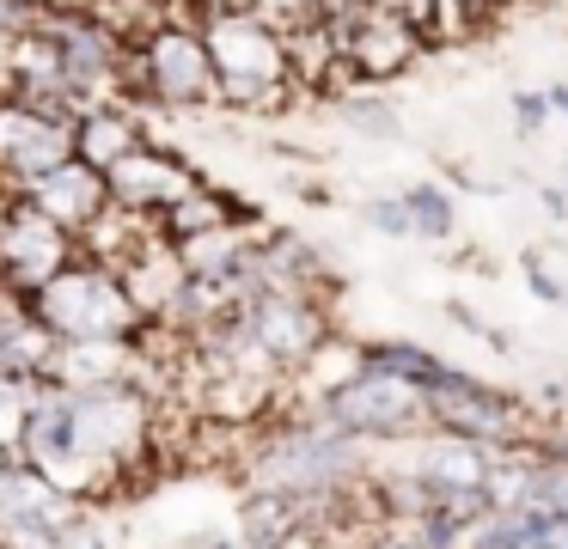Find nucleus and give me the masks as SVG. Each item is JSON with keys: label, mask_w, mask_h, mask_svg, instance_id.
Segmentation results:
<instances>
[{"label": "nucleus", "mask_w": 568, "mask_h": 549, "mask_svg": "<svg viewBox=\"0 0 568 549\" xmlns=\"http://www.w3.org/2000/svg\"><path fill=\"white\" fill-rule=\"evenodd\" d=\"M233 7H245L251 19H263L270 31H282V37L312 31V24L324 19V12H318V0H233Z\"/></svg>", "instance_id": "a211bd4d"}, {"label": "nucleus", "mask_w": 568, "mask_h": 549, "mask_svg": "<svg viewBox=\"0 0 568 549\" xmlns=\"http://www.w3.org/2000/svg\"><path fill=\"white\" fill-rule=\"evenodd\" d=\"M19 202H31L43 220H55V226L68 232V238L80 244V232L92 226V220L111 207V195H104V177L92 165H80V159H62L55 171H43L31 190H19Z\"/></svg>", "instance_id": "ddd939ff"}, {"label": "nucleus", "mask_w": 568, "mask_h": 549, "mask_svg": "<svg viewBox=\"0 0 568 549\" xmlns=\"http://www.w3.org/2000/svg\"><path fill=\"white\" fill-rule=\"evenodd\" d=\"M544 104H550V110H556V116H562V122H568V85H550V92H544Z\"/></svg>", "instance_id": "393cba45"}, {"label": "nucleus", "mask_w": 568, "mask_h": 549, "mask_svg": "<svg viewBox=\"0 0 568 549\" xmlns=\"http://www.w3.org/2000/svg\"><path fill=\"white\" fill-rule=\"evenodd\" d=\"M141 141H148V129H141V116H129L123 104H99V110H87V116L74 122V159H80V165H92L99 177L123 153H135Z\"/></svg>", "instance_id": "dca6fc26"}, {"label": "nucleus", "mask_w": 568, "mask_h": 549, "mask_svg": "<svg viewBox=\"0 0 568 549\" xmlns=\"http://www.w3.org/2000/svg\"><path fill=\"white\" fill-rule=\"evenodd\" d=\"M562 299H568V293H562Z\"/></svg>", "instance_id": "bb28decb"}, {"label": "nucleus", "mask_w": 568, "mask_h": 549, "mask_svg": "<svg viewBox=\"0 0 568 549\" xmlns=\"http://www.w3.org/2000/svg\"><path fill=\"white\" fill-rule=\"evenodd\" d=\"M0 549H116V537L92 507L55 495L19 458H0Z\"/></svg>", "instance_id": "39448f33"}, {"label": "nucleus", "mask_w": 568, "mask_h": 549, "mask_svg": "<svg viewBox=\"0 0 568 549\" xmlns=\"http://www.w3.org/2000/svg\"><path fill=\"white\" fill-rule=\"evenodd\" d=\"M355 7H367V0H318V12H324V24L331 19H348Z\"/></svg>", "instance_id": "5701e85b"}, {"label": "nucleus", "mask_w": 568, "mask_h": 549, "mask_svg": "<svg viewBox=\"0 0 568 549\" xmlns=\"http://www.w3.org/2000/svg\"><path fill=\"white\" fill-rule=\"evenodd\" d=\"M26 312L43 324L50 342H135L148 329L141 312L129 305L123 281L92 256H74L62 275H50L26 299Z\"/></svg>", "instance_id": "20e7f679"}, {"label": "nucleus", "mask_w": 568, "mask_h": 549, "mask_svg": "<svg viewBox=\"0 0 568 549\" xmlns=\"http://www.w3.org/2000/svg\"><path fill=\"white\" fill-rule=\"evenodd\" d=\"M312 421H324L331 434L355 439V446H397V439H422L434 434V409H428V390L409 385L397 373H379V366H361L343 373L331 390L318 397Z\"/></svg>", "instance_id": "7ed1b4c3"}, {"label": "nucleus", "mask_w": 568, "mask_h": 549, "mask_svg": "<svg viewBox=\"0 0 568 549\" xmlns=\"http://www.w3.org/2000/svg\"><path fill=\"white\" fill-rule=\"evenodd\" d=\"M245 549H331V531L318 519H306L300 507L270 495L245 500Z\"/></svg>", "instance_id": "2eb2a0df"}, {"label": "nucleus", "mask_w": 568, "mask_h": 549, "mask_svg": "<svg viewBox=\"0 0 568 549\" xmlns=\"http://www.w3.org/2000/svg\"><path fill=\"white\" fill-rule=\"evenodd\" d=\"M324 31H331L336 73H355V80H392V73H404L409 61L422 55V43H428L416 24L392 19V12H379V7H355L348 19H331Z\"/></svg>", "instance_id": "9d476101"}, {"label": "nucleus", "mask_w": 568, "mask_h": 549, "mask_svg": "<svg viewBox=\"0 0 568 549\" xmlns=\"http://www.w3.org/2000/svg\"><path fill=\"white\" fill-rule=\"evenodd\" d=\"M123 85L165 110H190V104H209L214 98V68H209V49H202L196 24H160L153 19L141 37H129V68Z\"/></svg>", "instance_id": "0eeeda50"}, {"label": "nucleus", "mask_w": 568, "mask_h": 549, "mask_svg": "<svg viewBox=\"0 0 568 549\" xmlns=\"http://www.w3.org/2000/svg\"><path fill=\"white\" fill-rule=\"evenodd\" d=\"M397 202H404L409 232H416V238H446V232H453V202H446L434 183H416V190H404Z\"/></svg>", "instance_id": "f3484780"}, {"label": "nucleus", "mask_w": 568, "mask_h": 549, "mask_svg": "<svg viewBox=\"0 0 568 549\" xmlns=\"http://www.w3.org/2000/svg\"><path fill=\"white\" fill-rule=\"evenodd\" d=\"M428 409H434V434H453V439H470V446H526L531 427H526V409H519L507 390L483 385L470 373H446L440 385L428 390Z\"/></svg>", "instance_id": "1a4fd4ad"}, {"label": "nucleus", "mask_w": 568, "mask_h": 549, "mask_svg": "<svg viewBox=\"0 0 568 549\" xmlns=\"http://www.w3.org/2000/svg\"><path fill=\"white\" fill-rule=\"evenodd\" d=\"M153 451H160V409L141 385H31L19 464L38 470L55 495L99 507L148 470Z\"/></svg>", "instance_id": "f257e3e1"}, {"label": "nucleus", "mask_w": 568, "mask_h": 549, "mask_svg": "<svg viewBox=\"0 0 568 549\" xmlns=\"http://www.w3.org/2000/svg\"><path fill=\"white\" fill-rule=\"evenodd\" d=\"M202 49L214 68V98L239 110H275L294 92V61H287V37L270 31L263 19H251L245 7H209V19L196 24Z\"/></svg>", "instance_id": "f03ea898"}, {"label": "nucleus", "mask_w": 568, "mask_h": 549, "mask_svg": "<svg viewBox=\"0 0 568 549\" xmlns=\"http://www.w3.org/2000/svg\"><path fill=\"white\" fill-rule=\"evenodd\" d=\"M80 256V244L68 238L55 220H43L31 202L0 195V293L7 299H31L50 275H62Z\"/></svg>", "instance_id": "6e6552de"}, {"label": "nucleus", "mask_w": 568, "mask_h": 549, "mask_svg": "<svg viewBox=\"0 0 568 549\" xmlns=\"http://www.w3.org/2000/svg\"><path fill=\"white\" fill-rule=\"evenodd\" d=\"M367 7H379V12H392V19L416 24V31H428V19H434V0H367Z\"/></svg>", "instance_id": "412c9836"}, {"label": "nucleus", "mask_w": 568, "mask_h": 549, "mask_svg": "<svg viewBox=\"0 0 568 549\" xmlns=\"http://www.w3.org/2000/svg\"><path fill=\"white\" fill-rule=\"evenodd\" d=\"M544 116H550L544 92H519V98H514V122H519V134H538V129H544Z\"/></svg>", "instance_id": "4be33fe9"}, {"label": "nucleus", "mask_w": 568, "mask_h": 549, "mask_svg": "<svg viewBox=\"0 0 568 549\" xmlns=\"http://www.w3.org/2000/svg\"><path fill=\"white\" fill-rule=\"evenodd\" d=\"M62 159H74V122L38 104H19V98H0V190H31Z\"/></svg>", "instance_id": "9b49d317"}, {"label": "nucleus", "mask_w": 568, "mask_h": 549, "mask_svg": "<svg viewBox=\"0 0 568 549\" xmlns=\"http://www.w3.org/2000/svg\"><path fill=\"white\" fill-rule=\"evenodd\" d=\"M562 177H568V165H562ZM562 195H568V190H562Z\"/></svg>", "instance_id": "a878e982"}, {"label": "nucleus", "mask_w": 568, "mask_h": 549, "mask_svg": "<svg viewBox=\"0 0 568 549\" xmlns=\"http://www.w3.org/2000/svg\"><path fill=\"white\" fill-rule=\"evenodd\" d=\"M196 171L184 165V159L160 153L153 141H141L135 153H123L111 171H104V195H111V207H123V214H141V220H160L172 214L178 202H184L190 190H196Z\"/></svg>", "instance_id": "f8f14e48"}, {"label": "nucleus", "mask_w": 568, "mask_h": 549, "mask_svg": "<svg viewBox=\"0 0 568 549\" xmlns=\"http://www.w3.org/2000/svg\"><path fill=\"white\" fill-rule=\"evenodd\" d=\"M38 37L55 55L62 98H68V110H74V122L99 104H116L123 68H129V37H116L111 24L87 19V12H62V7H50L38 19Z\"/></svg>", "instance_id": "423d86ee"}, {"label": "nucleus", "mask_w": 568, "mask_h": 549, "mask_svg": "<svg viewBox=\"0 0 568 549\" xmlns=\"http://www.w3.org/2000/svg\"><path fill=\"white\" fill-rule=\"evenodd\" d=\"M26 409H31V385H13V378H0V458H19Z\"/></svg>", "instance_id": "6ab92c4d"}, {"label": "nucleus", "mask_w": 568, "mask_h": 549, "mask_svg": "<svg viewBox=\"0 0 568 549\" xmlns=\"http://www.w3.org/2000/svg\"><path fill=\"white\" fill-rule=\"evenodd\" d=\"M531 549H568V512H531Z\"/></svg>", "instance_id": "aec40b11"}, {"label": "nucleus", "mask_w": 568, "mask_h": 549, "mask_svg": "<svg viewBox=\"0 0 568 549\" xmlns=\"http://www.w3.org/2000/svg\"><path fill=\"white\" fill-rule=\"evenodd\" d=\"M531 293H538V299H562V287H556V281H550V275H544V268H538V263H531Z\"/></svg>", "instance_id": "b1692460"}, {"label": "nucleus", "mask_w": 568, "mask_h": 549, "mask_svg": "<svg viewBox=\"0 0 568 549\" xmlns=\"http://www.w3.org/2000/svg\"><path fill=\"white\" fill-rule=\"evenodd\" d=\"M50 348L55 342L43 336V324L26 312V299H7V293H0V378H13V385H43Z\"/></svg>", "instance_id": "4468645a"}]
</instances>
